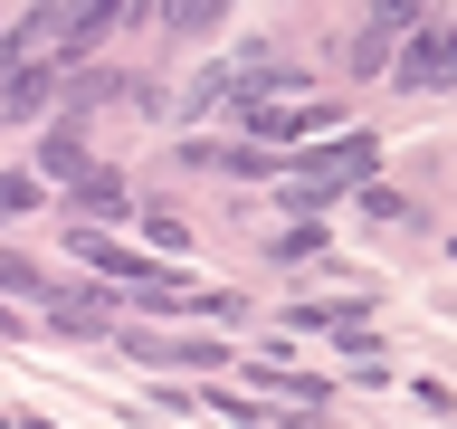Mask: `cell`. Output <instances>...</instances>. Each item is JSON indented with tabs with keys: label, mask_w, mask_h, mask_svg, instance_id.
<instances>
[{
	"label": "cell",
	"mask_w": 457,
	"mask_h": 429,
	"mask_svg": "<svg viewBox=\"0 0 457 429\" xmlns=\"http://www.w3.org/2000/svg\"><path fill=\"white\" fill-rule=\"evenodd\" d=\"M371 153H381V143H371V134L334 143V153H305V163H295V210H305V200H324V191H343L353 172H371Z\"/></svg>",
	"instance_id": "6da1fadb"
},
{
	"label": "cell",
	"mask_w": 457,
	"mask_h": 429,
	"mask_svg": "<svg viewBox=\"0 0 457 429\" xmlns=\"http://www.w3.org/2000/svg\"><path fill=\"white\" fill-rule=\"evenodd\" d=\"M29 200H38V181H20V172H10V181H0V220H20Z\"/></svg>",
	"instance_id": "7a4b0ae2"
},
{
	"label": "cell",
	"mask_w": 457,
	"mask_h": 429,
	"mask_svg": "<svg viewBox=\"0 0 457 429\" xmlns=\"http://www.w3.org/2000/svg\"><path fill=\"white\" fill-rule=\"evenodd\" d=\"M0 286H38V267H20V257H0Z\"/></svg>",
	"instance_id": "3957f363"
}]
</instances>
